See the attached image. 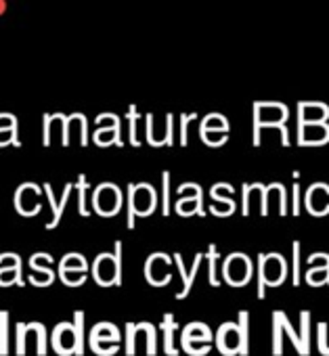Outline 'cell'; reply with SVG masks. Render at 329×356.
<instances>
[{
    "label": "cell",
    "mask_w": 329,
    "mask_h": 356,
    "mask_svg": "<svg viewBox=\"0 0 329 356\" xmlns=\"http://www.w3.org/2000/svg\"><path fill=\"white\" fill-rule=\"evenodd\" d=\"M287 264L281 256H260V273H258V298H264V287H277L285 281Z\"/></svg>",
    "instance_id": "obj_1"
},
{
    "label": "cell",
    "mask_w": 329,
    "mask_h": 356,
    "mask_svg": "<svg viewBox=\"0 0 329 356\" xmlns=\"http://www.w3.org/2000/svg\"><path fill=\"white\" fill-rule=\"evenodd\" d=\"M120 331L113 323H97L90 329V350L99 356H113L120 352Z\"/></svg>",
    "instance_id": "obj_2"
},
{
    "label": "cell",
    "mask_w": 329,
    "mask_h": 356,
    "mask_svg": "<svg viewBox=\"0 0 329 356\" xmlns=\"http://www.w3.org/2000/svg\"><path fill=\"white\" fill-rule=\"evenodd\" d=\"M122 277V243H115V256L101 254L95 260V279L99 285H120Z\"/></svg>",
    "instance_id": "obj_3"
},
{
    "label": "cell",
    "mask_w": 329,
    "mask_h": 356,
    "mask_svg": "<svg viewBox=\"0 0 329 356\" xmlns=\"http://www.w3.org/2000/svg\"><path fill=\"white\" fill-rule=\"evenodd\" d=\"M155 208V193L151 191L149 185H138L130 187V214H128V227H134V214H151Z\"/></svg>",
    "instance_id": "obj_4"
},
{
    "label": "cell",
    "mask_w": 329,
    "mask_h": 356,
    "mask_svg": "<svg viewBox=\"0 0 329 356\" xmlns=\"http://www.w3.org/2000/svg\"><path fill=\"white\" fill-rule=\"evenodd\" d=\"M225 277L229 281V285H246L252 277V264L250 260L243 256V254H233L227 258V264H225Z\"/></svg>",
    "instance_id": "obj_5"
},
{
    "label": "cell",
    "mask_w": 329,
    "mask_h": 356,
    "mask_svg": "<svg viewBox=\"0 0 329 356\" xmlns=\"http://www.w3.org/2000/svg\"><path fill=\"white\" fill-rule=\"evenodd\" d=\"M53 348L61 356L76 354V331L74 323H59L53 331Z\"/></svg>",
    "instance_id": "obj_6"
},
{
    "label": "cell",
    "mask_w": 329,
    "mask_h": 356,
    "mask_svg": "<svg viewBox=\"0 0 329 356\" xmlns=\"http://www.w3.org/2000/svg\"><path fill=\"white\" fill-rule=\"evenodd\" d=\"M216 346L225 356L239 354V327L237 323H223L216 333Z\"/></svg>",
    "instance_id": "obj_7"
},
{
    "label": "cell",
    "mask_w": 329,
    "mask_h": 356,
    "mask_svg": "<svg viewBox=\"0 0 329 356\" xmlns=\"http://www.w3.org/2000/svg\"><path fill=\"white\" fill-rule=\"evenodd\" d=\"M120 191L113 187V185H103L99 191H97V197H95V206L101 214L105 216H111L120 210Z\"/></svg>",
    "instance_id": "obj_8"
},
{
    "label": "cell",
    "mask_w": 329,
    "mask_h": 356,
    "mask_svg": "<svg viewBox=\"0 0 329 356\" xmlns=\"http://www.w3.org/2000/svg\"><path fill=\"white\" fill-rule=\"evenodd\" d=\"M212 331L206 323H191L183 329V337H181V343H183V350L195 346V343H210L212 341Z\"/></svg>",
    "instance_id": "obj_9"
},
{
    "label": "cell",
    "mask_w": 329,
    "mask_h": 356,
    "mask_svg": "<svg viewBox=\"0 0 329 356\" xmlns=\"http://www.w3.org/2000/svg\"><path fill=\"white\" fill-rule=\"evenodd\" d=\"M202 254H198V258H195V262H193V268H191V273L187 275V270H185V264H183V258L177 254L175 256V260H177V266H179V270H181V275H183V289L179 291V300H183V298H187L189 296V291H191V285H193V279H195V275H198V268H200V262H202Z\"/></svg>",
    "instance_id": "obj_10"
},
{
    "label": "cell",
    "mask_w": 329,
    "mask_h": 356,
    "mask_svg": "<svg viewBox=\"0 0 329 356\" xmlns=\"http://www.w3.org/2000/svg\"><path fill=\"white\" fill-rule=\"evenodd\" d=\"M175 329H177V321L175 316L168 312L166 316H163L161 321V331H163V352H166L168 356H177L179 350L175 348Z\"/></svg>",
    "instance_id": "obj_11"
},
{
    "label": "cell",
    "mask_w": 329,
    "mask_h": 356,
    "mask_svg": "<svg viewBox=\"0 0 329 356\" xmlns=\"http://www.w3.org/2000/svg\"><path fill=\"white\" fill-rule=\"evenodd\" d=\"M239 356H248L250 352V314L248 310H239Z\"/></svg>",
    "instance_id": "obj_12"
},
{
    "label": "cell",
    "mask_w": 329,
    "mask_h": 356,
    "mask_svg": "<svg viewBox=\"0 0 329 356\" xmlns=\"http://www.w3.org/2000/svg\"><path fill=\"white\" fill-rule=\"evenodd\" d=\"M300 341L304 348V356L310 354V312L302 310L300 312Z\"/></svg>",
    "instance_id": "obj_13"
},
{
    "label": "cell",
    "mask_w": 329,
    "mask_h": 356,
    "mask_svg": "<svg viewBox=\"0 0 329 356\" xmlns=\"http://www.w3.org/2000/svg\"><path fill=\"white\" fill-rule=\"evenodd\" d=\"M72 323H74V331H76V354L82 356L84 354V312L76 310Z\"/></svg>",
    "instance_id": "obj_14"
},
{
    "label": "cell",
    "mask_w": 329,
    "mask_h": 356,
    "mask_svg": "<svg viewBox=\"0 0 329 356\" xmlns=\"http://www.w3.org/2000/svg\"><path fill=\"white\" fill-rule=\"evenodd\" d=\"M273 354L275 356L283 354V327H281L279 310L273 312Z\"/></svg>",
    "instance_id": "obj_15"
},
{
    "label": "cell",
    "mask_w": 329,
    "mask_h": 356,
    "mask_svg": "<svg viewBox=\"0 0 329 356\" xmlns=\"http://www.w3.org/2000/svg\"><path fill=\"white\" fill-rule=\"evenodd\" d=\"M9 354V312L0 310V356Z\"/></svg>",
    "instance_id": "obj_16"
},
{
    "label": "cell",
    "mask_w": 329,
    "mask_h": 356,
    "mask_svg": "<svg viewBox=\"0 0 329 356\" xmlns=\"http://www.w3.org/2000/svg\"><path fill=\"white\" fill-rule=\"evenodd\" d=\"M138 331L147 333V356H155L157 354V331L151 323H136Z\"/></svg>",
    "instance_id": "obj_17"
},
{
    "label": "cell",
    "mask_w": 329,
    "mask_h": 356,
    "mask_svg": "<svg viewBox=\"0 0 329 356\" xmlns=\"http://www.w3.org/2000/svg\"><path fill=\"white\" fill-rule=\"evenodd\" d=\"M61 270L70 273H86V260L78 254H70L61 260Z\"/></svg>",
    "instance_id": "obj_18"
},
{
    "label": "cell",
    "mask_w": 329,
    "mask_h": 356,
    "mask_svg": "<svg viewBox=\"0 0 329 356\" xmlns=\"http://www.w3.org/2000/svg\"><path fill=\"white\" fill-rule=\"evenodd\" d=\"M279 318H281V327H283V331L289 335V339H291V343L296 346V352L300 354V356H304V348H302V341H300V335L296 333V329L291 327V323H289V318L285 316V312H281L279 310Z\"/></svg>",
    "instance_id": "obj_19"
},
{
    "label": "cell",
    "mask_w": 329,
    "mask_h": 356,
    "mask_svg": "<svg viewBox=\"0 0 329 356\" xmlns=\"http://www.w3.org/2000/svg\"><path fill=\"white\" fill-rule=\"evenodd\" d=\"M34 331H36V337H38V346H36V352L38 356H45L47 354V329L42 323H32Z\"/></svg>",
    "instance_id": "obj_20"
},
{
    "label": "cell",
    "mask_w": 329,
    "mask_h": 356,
    "mask_svg": "<svg viewBox=\"0 0 329 356\" xmlns=\"http://www.w3.org/2000/svg\"><path fill=\"white\" fill-rule=\"evenodd\" d=\"M136 323H126V354L134 356V343H136Z\"/></svg>",
    "instance_id": "obj_21"
},
{
    "label": "cell",
    "mask_w": 329,
    "mask_h": 356,
    "mask_svg": "<svg viewBox=\"0 0 329 356\" xmlns=\"http://www.w3.org/2000/svg\"><path fill=\"white\" fill-rule=\"evenodd\" d=\"M26 337H28V325L17 323V354L19 356L26 354Z\"/></svg>",
    "instance_id": "obj_22"
},
{
    "label": "cell",
    "mask_w": 329,
    "mask_h": 356,
    "mask_svg": "<svg viewBox=\"0 0 329 356\" xmlns=\"http://www.w3.org/2000/svg\"><path fill=\"white\" fill-rule=\"evenodd\" d=\"M319 352L323 356H329V346H327V323H319Z\"/></svg>",
    "instance_id": "obj_23"
},
{
    "label": "cell",
    "mask_w": 329,
    "mask_h": 356,
    "mask_svg": "<svg viewBox=\"0 0 329 356\" xmlns=\"http://www.w3.org/2000/svg\"><path fill=\"white\" fill-rule=\"evenodd\" d=\"M208 260H210V283L216 287V285H218V279H216V260H218V254H216V248H214V245L210 248Z\"/></svg>",
    "instance_id": "obj_24"
},
{
    "label": "cell",
    "mask_w": 329,
    "mask_h": 356,
    "mask_svg": "<svg viewBox=\"0 0 329 356\" xmlns=\"http://www.w3.org/2000/svg\"><path fill=\"white\" fill-rule=\"evenodd\" d=\"M294 285H300V245L294 243Z\"/></svg>",
    "instance_id": "obj_25"
},
{
    "label": "cell",
    "mask_w": 329,
    "mask_h": 356,
    "mask_svg": "<svg viewBox=\"0 0 329 356\" xmlns=\"http://www.w3.org/2000/svg\"><path fill=\"white\" fill-rule=\"evenodd\" d=\"M115 134H118V128H111V130H105V132L101 130V132H97V140H99L101 145H103V143H111V140H115V138H113Z\"/></svg>",
    "instance_id": "obj_26"
},
{
    "label": "cell",
    "mask_w": 329,
    "mask_h": 356,
    "mask_svg": "<svg viewBox=\"0 0 329 356\" xmlns=\"http://www.w3.org/2000/svg\"><path fill=\"white\" fill-rule=\"evenodd\" d=\"M187 204H189V214H191V212L195 210V202H187ZM179 210H181V214H185V212H187V206H185V204H181V206H179Z\"/></svg>",
    "instance_id": "obj_27"
}]
</instances>
